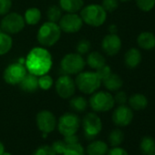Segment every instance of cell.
<instances>
[{"mask_svg":"<svg viewBox=\"0 0 155 155\" xmlns=\"http://www.w3.org/2000/svg\"><path fill=\"white\" fill-rule=\"evenodd\" d=\"M52 64V56L44 47L32 48L25 59V66L28 72L38 77L48 73Z\"/></svg>","mask_w":155,"mask_h":155,"instance_id":"cell-1","label":"cell"},{"mask_svg":"<svg viewBox=\"0 0 155 155\" xmlns=\"http://www.w3.org/2000/svg\"><path fill=\"white\" fill-rule=\"evenodd\" d=\"M75 84L82 93L91 95L99 91L102 81L96 71H81V73L77 74Z\"/></svg>","mask_w":155,"mask_h":155,"instance_id":"cell-2","label":"cell"},{"mask_svg":"<svg viewBox=\"0 0 155 155\" xmlns=\"http://www.w3.org/2000/svg\"><path fill=\"white\" fill-rule=\"evenodd\" d=\"M80 16L83 23L93 28L102 26L107 20V12L99 4H91L82 8Z\"/></svg>","mask_w":155,"mask_h":155,"instance_id":"cell-3","label":"cell"},{"mask_svg":"<svg viewBox=\"0 0 155 155\" xmlns=\"http://www.w3.org/2000/svg\"><path fill=\"white\" fill-rule=\"evenodd\" d=\"M61 32L62 31L58 23L48 21L42 24L38 31V42L40 44L41 47L44 48L52 47L59 40Z\"/></svg>","mask_w":155,"mask_h":155,"instance_id":"cell-4","label":"cell"},{"mask_svg":"<svg viewBox=\"0 0 155 155\" xmlns=\"http://www.w3.org/2000/svg\"><path fill=\"white\" fill-rule=\"evenodd\" d=\"M89 104L94 112H107L114 108L115 101L110 91H97L91 94Z\"/></svg>","mask_w":155,"mask_h":155,"instance_id":"cell-5","label":"cell"},{"mask_svg":"<svg viewBox=\"0 0 155 155\" xmlns=\"http://www.w3.org/2000/svg\"><path fill=\"white\" fill-rule=\"evenodd\" d=\"M86 61L79 53H68L65 55L60 62L61 69L67 75H77L83 71Z\"/></svg>","mask_w":155,"mask_h":155,"instance_id":"cell-6","label":"cell"},{"mask_svg":"<svg viewBox=\"0 0 155 155\" xmlns=\"http://www.w3.org/2000/svg\"><path fill=\"white\" fill-rule=\"evenodd\" d=\"M81 126V120L77 114L66 112L58 119L57 127L58 132L63 136L76 134Z\"/></svg>","mask_w":155,"mask_h":155,"instance_id":"cell-7","label":"cell"},{"mask_svg":"<svg viewBox=\"0 0 155 155\" xmlns=\"http://www.w3.org/2000/svg\"><path fill=\"white\" fill-rule=\"evenodd\" d=\"M82 128L87 140H94L102 130V121L96 112H89L82 119Z\"/></svg>","mask_w":155,"mask_h":155,"instance_id":"cell-8","label":"cell"},{"mask_svg":"<svg viewBox=\"0 0 155 155\" xmlns=\"http://www.w3.org/2000/svg\"><path fill=\"white\" fill-rule=\"evenodd\" d=\"M25 20L23 16L18 13L12 12L3 16L0 23V28L8 34H18L21 32L25 28Z\"/></svg>","mask_w":155,"mask_h":155,"instance_id":"cell-9","label":"cell"},{"mask_svg":"<svg viewBox=\"0 0 155 155\" xmlns=\"http://www.w3.org/2000/svg\"><path fill=\"white\" fill-rule=\"evenodd\" d=\"M27 74L28 69L26 66L18 61L6 68L3 73V79L9 85H18Z\"/></svg>","mask_w":155,"mask_h":155,"instance_id":"cell-10","label":"cell"},{"mask_svg":"<svg viewBox=\"0 0 155 155\" xmlns=\"http://www.w3.org/2000/svg\"><path fill=\"white\" fill-rule=\"evenodd\" d=\"M36 122L38 130L43 133V138H46L48 133L54 131L58 121L55 115L51 111L43 110L37 114Z\"/></svg>","mask_w":155,"mask_h":155,"instance_id":"cell-11","label":"cell"},{"mask_svg":"<svg viewBox=\"0 0 155 155\" xmlns=\"http://www.w3.org/2000/svg\"><path fill=\"white\" fill-rule=\"evenodd\" d=\"M76 84L75 81H73L72 78L69 75H62L59 78H58V80L55 83V90L57 94L64 100L70 99L73 97L76 91Z\"/></svg>","mask_w":155,"mask_h":155,"instance_id":"cell-12","label":"cell"},{"mask_svg":"<svg viewBox=\"0 0 155 155\" xmlns=\"http://www.w3.org/2000/svg\"><path fill=\"white\" fill-rule=\"evenodd\" d=\"M58 22L61 31L68 34L79 32L83 26V21L81 16L77 15L76 13H67L61 17Z\"/></svg>","mask_w":155,"mask_h":155,"instance_id":"cell-13","label":"cell"},{"mask_svg":"<svg viewBox=\"0 0 155 155\" xmlns=\"http://www.w3.org/2000/svg\"><path fill=\"white\" fill-rule=\"evenodd\" d=\"M134 118L133 110L126 104L119 105L112 112V121L113 123L120 128L129 126Z\"/></svg>","mask_w":155,"mask_h":155,"instance_id":"cell-14","label":"cell"},{"mask_svg":"<svg viewBox=\"0 0 155 155\" xmlns=\"http://www.w3.org/2000/svg\"><path fill=\"white\" fill-rule=\"evenodd\" d=\"M122 47V41L117 34H108L101 41V48L108 56L117 55Z\"/></svg>","mask_w":155,"mask_h":155,"instance_id":"cell-15","label":"cell"},{"mask_svg":"<svg viewBox=\"0 0 155 155\" xmlns=\"http://www.w3.org/2000/svg\"><path fill=\"white\" fill-rule=\"evenodd\" d=\"M142 61V54L139 48H130L128 49L124 55V64L125 66L130 68L133 69L139 67V65Z\"/></svg>","mask_w":155,"mask_h":155,"instance_id":"cell-16","label":"cell"},{"mask_svg":"<svg viewBox=\"0 0 155 155\" xmlns=\"http://www.w3.org/2000/svg\"><path fill=\"white\" fill-rule=\"evenodd\" d=\"M128 106L135 111L145 110L149 105L147 97L142 93H133L128 98Z\"/></svg>","mask_w":155,"mask_h":155,"instance_id":"cell-17","label":"cell"},{"mask_svg":"<svg viewBox=\"0 0 155 155\" xmlns=\"http://www.w3.org/2000/svg\"><path fill=\"white\" fill-rule=\"evenodd\" d=\"M137 44L143 50H151L155 48V35L150 31H142L137 37Z\"/></svg>","mask_w":155,"mask_h":155,"instance_id":"cell-18","label":"cell"},{"mask_svg":"<svg viewBox=\"0 0 155 155\" xmlns=\"http://www.w3.org/2000/svg\"><path fill=\"white\" fill-rule=\"evenodd\" d=\"M102 84L108 91L116 92L122 88L123 80L118 74L111 72L107 78H105V79L102 81Z\"/></svg>","mask_w":155,"mask_h":155,"instance_id":"cell-19","label":"cell"},{"mask_svg":"<svg viewBox=\"0 0 155 155\" xmlns=\"http://www.w3.org/2000/svg\"><path fill=\"white\" fill-rule=\"evenodd\" d=\"M18 85L20 87V89L25 92H28V93L36 92L39 89L38 76L28 72Z\"/></svg>","mask_w":155,"mask_h":155,"instance_id":"cell-20","label":"cell"},{"mask_svg":"<svg viewBox=\"0 0 155 155\" xmlns=\"http://www.w3.org/2000/svg\"><path fill=\"white\" fill-rule=\"evenodd\" d=\"M109 150L108 144L103 140H93L86 148L85 152L88 155H106Z\"/></svg>","mask_w":155,"mask_h":155,"instance_id":"cell-21","label":"cell"},{"mask_svg":"<svg viewBox=\"0 0 155 155\" xmlns=\"http://www.w3.org/2000/svg\"><path fill=\"white\" fill-rule=\"evenodd\" d=\"M84 6L83 0H59V8L67 13H77Z\"/></svg>","mask_w":155,"mask_h":155,"instance_id":"cell-22","label":"cell"},{"mask_svg":"<svg viewBox=\"0 0 155 155\" xmlns=\"http://www.w3.org/2000/svg\"><path fill=\"white\" fill-rule=\"evenodd\" d=\"M86 64H88L90 66V68H91L92 69L97 70V69H99L100 68H101L102 66H104L107 63H106L105 57L101 52L92 51L88 55Z\"/></svg>","mask_w":155,"mask_h":155,"instance_id":"cell-23","label":"cell"},{"mask_svg":"<svg viewBox=\"0 0 155 155\" xmlns=\"http://www.w3.org/2000/svg\"><path fill=\"white\" fill-rule=\"evenodd\" d=\"M23 18L26 24L30 26H35L41 19V12L37 8H30L26 10Z\"/></svg>","mask_w":155,"mask_h":155,"instance_id":"cell-24","label":"cell"},{"mask_svg":"<svg viewBox=\"0 0 155 155\" xmlns=\"http://www.w3.org/2000/svg\"><path fill=\"white\" fill-rule=\"evenodd\" d=\"M140 150L143 155H150L155 150V140L151 136H144L140 141Z\"/></svg>","mask_w":155,"mask_h":155,"instance_id":"cell-25","label":"cell"},{"mask_svg":"<svg viewBox=\"0 0 155 155\" xmlns=\"http://www.w3.org/2000/svg\"><path fill=\"white\" fill-rule=\"evenodd\" d=\"M13 46V40L9 34L0 31V56L8 54Z\"/></svg>","mask_w":155,"mask_h":155,"instance_id":"cell-26","label":"cell"},{"mask_svg":"<svg viewBox=\"0 0 155 155\" xmlns=\"http://www.w3.org/2000/svg\"><path fill=\"white\" fill-rule=\"evenodd\" d=\"M89 105L88 101L81 96H77V97H71V100L69 101L70 108L77 112H83L87 110Z\"/></svg>","mask_w":155,"mask_h":155,"instance_id":"cell-27","label":"cell"},{"mask_svg":"<svg viewBox=\"0 0 155 155\" xmlns=\"http://www.w3.org/2000/svg\"><path fill=\"white\" fill-rule=\"evenodd\" d=\"M108 140H109V143L111 147L120 146L124 140V133L120 129L116 128L110 132Z\"/></svg>","mask_w":155,"mask_h":155,"instance_id":"cell-28","label":"cell"},{"mask_svg":"<svg viewBox=\"0 0 155 155\" xmlns=\"http://www.w3.org/2000/svg\"><path fill=\"white\" fill-rule=\"evenodd\" d=\"M63 155H85V150L83 146L79 142L68 144Z\"/></svg>","mask_w":155,"mask_h":155,"instance_id":"cell-29","label":"cell"},{"mask_svg":"<svg viewBox=\"0 0 155 155\" xmlns=\"http://www.w3.org/2000/svg\"><path fill=\"white\" fill-rule=\"evenodd\" d=\"M47 17L48 18V21L58 23L62 17V10L58 6H51L47 11Z\"/></svg>","mask_w":155,"mask_h":155,"instance_id":"cell-30","label":"cell"},{"mask_svg":"<svg viewBox=\"0 0 155 155\" xmlns=\"http://www.w3.org/2000/svg\"><path fill=\"white\" fill-rule=\"evenodd\" d=\"M38 88L40 90L48 91L53 86V79H52V77L50 75H48V73L39 76L38 78Z\"/></svg>","mask_w":155,"mask_h":155,"instance_id":"cell-31","label":"cell"},{"mask_svg":"<svg viewBox=\"0 0 155 155\" xmlns=\"http://www.w3.org/2000/svg\"><path fill=\"white\" fill-rule=\"evenodd\" d=\"M137 8L142 12H150L155 7V0H135Z\"/></svg>","mask_w":155,"mask_h":155,"instance_id":"cell-32","label":"cell"},{"mask_svg":"<svg viewBox=\"0 0 155 155\" xmlns=\"http://www.w3.org/2000/svg\"><path fill=\"white\" fill-rule=\"evenodd\" d=\"M119 0H102L101 7L107 13L115 11L119 8Z\"/></svg>","mask_w":155,"mask_h":155,"instance_id":"cell-33","label":"cell"},{"mask_svg":"<svg viewBox=\"0 0 155 155\" xmlns=\"http://www.w3.org/2000/svg\"><path fill=\"white\" fill-rule=\"evenodd\" d=\"M32 155H57L54 150L49 145H42L37 148Z\"/></svg>","mask_w":155,"mask_h":155,"instance_id":"cell-34","label":"cell"},{"mask_svg":"<svg viewBox=\"0 0 155 155\" xmlns=\"http://www.w3.org/2000/svg\"><path fill=\"white\" fill-rule=\"evenodd\" d=\"M91 42L87 39H81L77 45V53L81 55L87 54L91 50Z\"/></svg>","mask_w":155,"mask_h":155,"instance_id":"cell-35","label":"cell"},{"mask_svg":"<svg viewBox=\"0 0 155 155\" xmlns=\"http://www.w3.org/2000/svg\"><path fill=\"white\" fill-rule=\"evenodd\" d=\"M115 104L118 105H124L128 102V95L125 91H116V94L113 96Z\"/></svg>","mask_w":155,"mask_h":155,"instance_id":"cell-36","label":"cell"},{"mask_svg":"<svg viewBox=\"0 0 155 155\" xmlns=\"http://www.w3.org/2000/svg\"><path fill=\"white\" fill-rule=\"evenodd\" d=\"M52 149L54 150V151L56 152L57 155H63L64 150L67 147L66 142L63 140H58L56 141H54L51 145Z\"/></svg>","mask_w":155,"mask_h":155,"instance_id":"cell-37","label":"cell"},{"mask_svg":"<svg viewBox=\"0 0 155 155\" xmlns=\"http://www.w3.org/2000/svg\"><path fill=\"white\" fill-rule=\"evenodd\" d=\"M12 8V0H0V16L9 13Z\"/></svg>","mask_w":155,"mask_h":155,"instance_id":"cell-38","label":"cell"},{"mask_svg":"<svg viewBox=\"0 0 155 155\" xmlns=\"http://www.w3.org/2000/svg\"><path fill=\"white\" fill-rule=\"evenodd\" d=\"M111 72H112V70H111L110 67L109 65H107V64H105L104 66H102L101 68H100L99 69L96 70V73L100 77V79L101 80V81L105 79V78H107Z\"/></svg>","mask_w":155,"mask_h":155,"instance_id":"cell-39","label":"cell"},{"mask_svg":"<svg viewBox=\"0 0 155 155\" xmlns=\"http://www.w3.org/2000/svg\"><path fill=\"white\" fill-rule=\"evenodd\" d=\"M106 155H129V153L125 149L117 146V147H112L110 150L109 149Z\"/></svg>","mask_w":155,"mask_h":155,"instance_id":"cell-40","label":"cell"},{"mask_svg":"<svg viewBox=\"0 0 155 155\" xmlns=\"http://www.w3.org/2000/svg\"><path fill=\"white\" fill-rule=\"evenodd\" d=\"M63 140L66 142V144H73V143H77L79 142L80 138L77 134H71V135H68V136H64Z\"/></svg>","mask_w":155,"mask_h":155,"instance_id":"cell-41","label":"cell"},{"mask_svg":"<svg viewBox=\"0 0 155 155\" xmlns=\"http://www.w3.org/2000/svg\"><path fill=\"white\" fill-rule=\"evenodd\" d=\"M109 32L110 34H117L118 32V27L115 24H111L109 26Z\"/></svg>","mask_w":155,"mask_h":155,"instance_id":"cell-42","label":"cell"},{"mask_svg":"<svg viewBox=\"0 0 155 155\" xmlns=\"http://www.w3.org/2000/svg\"><path fill=\"white\" fill-rule=\"evenodd\" d=\"M5 151V146L2 141H0V155Z\"/></svg>","mask_w":155,"mask_h":155,"instance_id":"cell-43","label":"cell"},{"mask_svg":"<svg viewBox=\"0 0 155 155\" xmlns=\"http://www.w3.org/2000/svg\"><path fill=\"white\" fill-rule=\"evenodd\" d=\"M1 155H12L11 153H9V152H7V151H4Z\"/></svg>","mask_w":155,"mask_h":155,"instance_id":"cell-44","label":"cell"},{"mask_svg":"<svg viewBox=\"0 0 155 155\" xmlns=\"http://www.w3.org/2000/svg\"><path fill=\"white\" fill-rule=\"evenodd\" d=\"M120 2H122V3H126V2H129L130 0H119Z\"/></svg>","mask_w":155,"mask_h":155,"instance_id":"cell-45","label":"cell"},{"mask_svg":"<svg viewBox=\"0 0 155 155\" xmlns=\"http://www.w3.org/2000/svg\"><path fill=\"white\" fill-rule=\"evenodd\" d=\"M150 155H155V150H154V151H153V152H152V153H151Z\"/></svg>","mask_w":155,"mask_h":155,"instance_id":"cell-46","label":"cell"}]
</instances>
